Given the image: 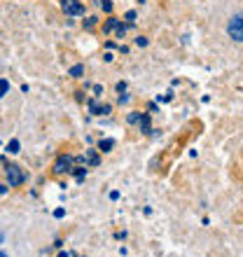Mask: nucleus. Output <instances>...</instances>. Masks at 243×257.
Returning a JSON list of instances; mask_svg holds the SVG:
<instances>
[{"label":"nucleus","instance_id":"f257e3e1","mask_svg":"<svg viewBox=\"0 0 243 257\" xmlns=\"http://www.w3.org/2000/svg\"><path fill=\"white\" fill-rule=\"evenodd\" d=\"M5 178H7V183H10V187H19V185H24V180H26V173H24L21 166H17V164H7Z\"/></svg>","mask_w":243,"mask_h":257},{"label":"nucleus","instance_id":"f03ea898","mask_svg":"<svg viewBox=\"0 0 243 257\" xmlns=\"http://www.w3.org/2000/svg\"><path fill=\"white\" fill-rule=\"evenodd\" d=\"M227 33L234 42H241L243 40V17L241 12H236L234 17L229 19V26H227Z\"/></svg>","mask_w":243,"mask_h":257},{"label":"nucleus","instance_id":"7ed1b4c3","mask_svg":"<svg viewBox=\"0 0 243 257\" xmlns=\"http://www.w3.org/2000/svg\"><path fill=\"white\" fill-rule=\"evenodd\" d=\"M73 164H75V159L70 155H59V159H56L54 166H52V173H54V176L70 173V171H73Z\"/></svg>","mask_w":243,"mask_h":257},{"label":"nucleus","instance_id":"20e7f679","mask_svg":"<svg viewBox=\"0 0 243 257\" xmlns=\"http://www.w3.org/2000/svg\"><path fill=\"white\" fill-rule=\"evenodd\" d=\"M61 10L70 17H82L84 14V5L80 0H61Z\"/></svg>","mask_w":243,"mask_h":257},{"label":"nucleus","instance_id":"39448f33","mask_svg":"<svg viewBox=\"0 0 243 257\" xmlns=\"http://www.w3.org/2000/svg\"><path fill=\"white\" fill-rule=\"evenodd\" d=\"M89 110H91V115H96V117L110 115V112H112L110 103H96V101H89Z\"/></svg>","mask_w":243,"mask_h":257},{"label":"nucleus","instance_id":"423d86ee","mask_svg":"<svg viewBox=\"0 0 243 257\" xmlns=\"http://www.w3.org/2000/svg\"><path fill=\"white\" fill-rule=\"evenodd\" d=\"M136 124H138V128H141V131H143L145 136L152 134V122H150V112H143L141 119H138Z\"/></svg>","mask_w":243,"mask_h":257},{"label":"nucleus","instance_id":"0eeeda50","mask_svg":"<svg viewBox=\"0 0 243 257\" xmlns=\"http://www.w3.org/2000/svg\"><path fill=\"white\" fill-rule=\"evenodd\" d=\"M80 162L89 164V166H98V162H101V157H98V152H96V150H87V155L82 157Z\"/></svg>","mask_w":243,"mask_h":257},{"label":"nucleus","instance_id":"6e6552de","mask_svg":"<svg viewBox=\"0 0 243 257\" xmlns=\"http://www.w3.org/2000/svg\"><path fill=\"white\" fill-rule=\"evenodd\" d=\"M112 148H115V141H112V138H101V143H98V152L108 155V152H112Z\"/></svg>","mask_w":243,"mask_h":257},{"label":"nucleus","instance_id":"1a4fd4ad","mask_svg":"<svg viewBox=\"0 0 243 257\" xmlns=\"http://www.w3.org/2000/svg\"><path fill=\"white\" fill-rule=\"evenodd\" d=\"M68 75H70V77H75V80L84 77V63H75V66L68 70Z\"/></svg>","mask_w":243,"mask_h":257},{"label":"nucleus","instance_id":"9d476101","mask_svg":"<svg viewBox=\"0 0 243 257\" xmlns=\"http://www.w3.org/2000/svg\"><path fill=\"white\" fill-rule=\"evenodd\" d=\"M7 152H10V155H19V152H21V143L19 141H17V138H12V141H10V143H7Z\"/></svg>","mask_w":243,"mask_h":257},{"label":"nucleus","instance_id":"9b49d317","mask_svg":"<svg viewBox=\"0 0 243 257\" xmlns=\"http://www.w3.org/2000/svg\"><path fill=\"white\" fill-rule=\"evenodd\" d=\"M117 24H119V19H108L105 24H103V33H112L117 28Z\"/></svg>","mask_w":243,"mask_h":257},{"label":"nucleus","instance_id":"f8f14e48","mask_svg":"<svg viewBox=\"0 0 243 257\" xmlns=\"http://www.w3.org/2000/svg\"><path fill=\"white\" fill-rule=\"evenodd\" d=\"M70 173L75 176V180H77V183H82V180L87 178V169H75V166H73V171H70Z\"/></svg>","mask_w":243,"mask_h":257},{"label":"nucleus","instance_id":"ddd939ff","mask_svg":"<svg viewBox=\"0 0 243 257\" xmlns=\"http://www.w3.org/2000/svg\"><path fill=\"white\" fill-rule=\"evenodd\" d=\"M98 7H101L105 14L112 12V0H98Z\"/></svg>","mask_w":243,"mask_h":257},{"label":"nucleus","instance_id":"4468645a","mask_svg":"<svg viewBox=\"0 0 243 257\" xmlns=\"http://www.w3.org/2000/svg\"><path fill=\"white\" fill-rule=\"evenodd\" d=\"M5 94H10V82H7L5 77H0V98Z\"/></svg>","mask_w":243,"mask_h":257},{"label":"nucleus","instance_id":"2eb2a0df","mask_svg":"<svg viewBox=\"0 0 243 257\" xmlns=\"http://www.w3.org/2000/svg\"><path fill=\"white\" fill-rule=\"evenodd\" d=\"M124 21H127V24H134L136 21V10H129V12L124 14Z\"/></svg>","mask_w":243,"mask_h":257},{"label":"nucleus","instance_id":"dca6fc26","mask_svg":"<svg viewBox=\"0 0 243 257\" xmlns=\"http://www.w3.org/2000/svg\"><path fill=\"white\" fill-rule=\"evenodd\" d=\"M94 26H96V17H87V21H84V28H87V31H91Z\"/></svg>","mask_w":243,"mask_h":257},{"label":"nucleus","instance_id":"f3484780","mask_svg":"<svg viewBox=\"0 0 243 257\" xmlns=\"http://www.w3.org/2000/svg\"><path fill=\"white\" fill-rule=\"evenodd\" d=\"M141 115H143V112H131V115L127 117V119H129V124H136V122H138V119H141Z\"/></svg>","mask_w":243,"mask_h":257},{"label":"nucleus","instance_id":"a211bd4d","mask_svg":"<svg viewBox=\"0 0 243 257\" xmlns=\"http://www.w3.org/2000/svg\"><path fill=\"white\" fill-rule=\"evenodd\" d=\"M136 45H138V47H148V38H145V35H138V38H136Z\"/></svg>","mask_w":243,"mask_h":257},{"label":"nucleus","instance_id":"6ab92c4d","mask_svg":"<svg viewBox=\"0 0 243 257\" xmlns=\"http://www.w3.org/2000/svg\"><path fill=\"white\" fill-rule=\"evenodd\" d=\"M129 101H131V96H129L127 91H122V94H119V105H127Z\"/></svg>","mask_w":243,"mask_h":257},{"label":"nucleus","instance_id":"aec40b11","mask_svg":"<svg viewBox=\"0 0 243 257\" xmlns=\"http://www.w3.org/2000/svg\"><path fill=\"white\" fill-rule=\"evenodd\" d=\"M54 217H56V220L66 217V208H56V210H54Z\"/></svg>","mask_w":243,"mask_h":257},{"label":"nucleus","instance_id":"412c9836","mask_svg":"<svg viewBox=\"0 0 243 257\" xmlns=\"http://www.w3.org/2000/svg\"><path fill=\"white\" fill-rule=\"evenodd\" d=\"M122 91H127V82H117V94H122Z\"/></svg>","mask_w":243,"mask_h":257},{"label":"nucleus","instance_id":"4be33fe9","mask_svg":"<svg viewBox=\"0 0 243 257\" xmlns=\"http://www.w3.org/2000/svg\"><path fill=\"white\" fill-rule=\"evenodd\" d=\"M94 94H96V96L103 94V87H101V84H94Z\"/></svg>","mask_w":243,"mask_h":257},{"label":"nucleus","instance_id":"5701e85b","mask_svg":"<svg viewBox=\"0 0 243 257\" xmlns=\"http://www.w3.org/2000/svg\"><path fill=\"white\" fill-rule=\"evenodd\" d=\"M75 98H77V101H84V91H75Z\"/></svg>","mask_w":243,"mask_h":257},{"label":"nucleus","instance_id":"b1692460","mask_svg":"<svg viewBox=\"0 0 243 257\" xmlns=\"http://www.w3.org/2000/svg\"><path fill=\"white\" fill-rule=\"evenodd\" d=\"M117 199H119V192H110V201H117Z\"/></svg>","mask_w":243,"mask_h":257},{"label":"nucleus","instance_id":"393cba45","mask_svg":"<svg viewBox=\"0 0 243 257\" xmlns=\"http://www.w3.org/2000/svg\"><path fill=\"white\" fill-rule=\"evenodd\" d=\"M0 194H7V187H5V185H0Z\"/></svg>","mask_w":243,"mask_h":257},{"label":"nucleus","instance_id":"a878e982","mask_svg":"<svg viewBox=\"0 0 243 257\" xmlns=\"http://www.w3.org/2000/svg\"><path fill=\"white\" fill-rule=\"evenodd\" d=\"M59 257H70V252H61V255Z\"/></svg>","mask_w":243,"mask_h":257},{"label":"nucleus","instance_id":"bb28decb","mask_svg":"<svg viewBox=\"0 0 243 257\" xmlns=\"http://www.w3.org/2000/svg\"><path fill=\"white\" fill-rule=\"evenodd\" d=\"M0 257H7V255H5V252H0Z\"/></svg>","mask_w":243,"mask_h":257}]
</instances>
